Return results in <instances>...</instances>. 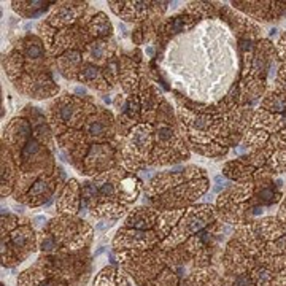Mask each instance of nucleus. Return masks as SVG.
<instances>
[{
  "instance_id": "4",
  "label": "nucleus",
  "mask_w": 286,
  "mask_h": 286,
  "mask_svg": "<svg viewBox=\"0 0 286 286\" xmlns=\"http://www.w3.org/2000/svg\"><path fill=\"white\" fill-rule=\"evenodd\" d=\"M261 197H262L264 200H267V202H272V200H273V192H272L270 189H264V191L261 192Z\"/></svg>"
},
{
  "instance_id": "3",
  "label": "nucleus",
  "mask_w": 286,
  "mask_h": 286,
  "mask_svg": "<svg viewBox=\"0 0 286 286\" xmlns=\"http://www.w3.org/2000/svg\"><path fill=\"white\" fill-rule=\"evenodd\" d=\"M100 194H102V196H110V194H113V184H110V183L104 184V186L100 188Z\"/></svg>"
},
{
  "instance_id": "2",
  "label": "nucleus",
  "mask_w": 286,
  "mask_h": 286,
  "mask_svg": "<svg viewBox=\"0 0 286 286\" xmlns=\"http://www.w3.org/2000/svg\"><path fill=\"white\" fill-rule=\"evenodd\" d=\"M158 137L161 138V140H167V138L172 137V131L169 127H161L159 132H158Z\"/></svg>"
},
{
  "instance_id": "6",
  "label": "nucleus",
  "mask_w": 286,
  "mask_h": 286,
  "mask_svg": "<svg viewBox=\"0 0 286 286\" xmlns=\"http://www.w3.org/2000/svg\"><path fill=\"white\" fill-rule=\"evenodd\" d=\"M61 115H62V118L67 121V119H70V116H72V108H70V107H64V108L61 110Z\"/></svg>"
},
{
  "instance_id": "5",
  "label": "nucleus",
  "mask_w": 286,
  "mask_h": 286,
  "mask_svg": "<svg viewBox=\"0 0 286 286\" xmlns=\"http://www.w3.org/2000/svg\"><path fill=\"white\" fill-rule=\"evenodd\" d=\"M102 131H104V126L100 123H94L91 126V134H100Z\"/></svg>"
},
{
  "instance_id": "1",
  "label": "nucleus",
  "mask_w": 286,
  "mask_h": 286,
  "mask_svg": "<svg viewBox=\"0 0 286 286\" xmlns=\"http://www.w3.org/2000/svg\"><path fill=\"white\" fill-rule=\"evenodd\" d=\"M208 124H210V118H208V116H199V118L196 119V123H194V126L199 127V129H204V127H207Z\"/></svg>"
}]
</instances>
